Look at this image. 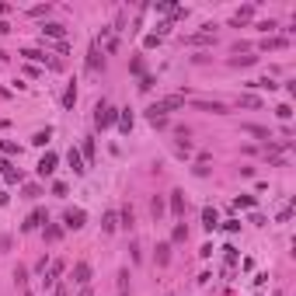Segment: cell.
I'll return each mask as SVG.
<instances>
[{"label":"cell","instance_id":"cell-1","mask_svg":"<svg viewBox=\"0 0 296 296\" xmlns=\"http://www.w3.org/2000/svg\"><path fill=\"white\" fill-rule=\"evenodd\" d=\"M185 105V94H167V98H161V101H154L150 108H146V119H164V112H171V108H181Z\"/></svg>","mask_w":296,"mask_h":296},{"label":"cell","instance_id":"cell-2","mask_svg":"<svg viewBox=\"0 0 296 296\" xmlns=\"http://www.w3.org/2000/svg\"><path fill=\"white\" fill-rule=\"evenodd\" d=\"M115 119H119V112L108 101H98V108H94V126L98 129H108V126H115Z\"/></svg>","mask_w":296,"mask_h":296},{"label":"cell","instance_id":"cell-3","mask_svg":"<svg viewBox=\"0 0 296 296\" xmlns=\"http://www.w3.org/2000/svg\"><path fill=\"white\" fill-rule=\"evenodd\" d=\"M42 223H49V213H46V209H31V213H28V219L21 223V230H25V234H31V230H39Z\"/></svg>","mask_w":296,"mask_h":296},{"label":"cell","instance_id":"cell-4","mask_svg":"<svg viewBox=\"0 0 296 296\" xmlns=\"http://www.w3.org/2000/svg\"><path fill=\"white\" fill-rule=\"evenodd\" d=\"M84 219H87L84 209H66V213H63V227H66V230H81Z\"/></svg>","mask_w":296,"mask_h":296},{"label":"cell","instance_id":"cell-5","mask_svg":"<svg viewBox=\"0 0 296 296\" xmlns=\"http://www.w3.org/2000/svg\"><path fill=\"white\" fill-rule=\"evenodd\" d=\"M70 282H77V286H87V282H91V265H87V262H77V265H73V275H70Z\"/></svg>","mask_w":296,"mask_h":296},{"label":"cell","instance_id":"cell-6","mask_svg":"<svg viewBox=\"0 0 296 296\" xmlns=\"http://www.w3.org/2000/svg\"><path fill=\"white\" fill-rule=\"evenodd\" d=\"M199 112H213V115H227V105L223 101H195Z\"/></svg>","mask_w":296,"mask_h":296},{"label":"cell","instance_id":"cell-7","mask_svg":"<svg viewBox=\"0 0 296 296\" xmlns=\"http://www.w3.org/2000/svg\"><path fill=\"white\" fill-rule=\"evenodd\" d=\"M101 66H105V56H101V49H98V46H91V53H87V70H91V73H98Z\"/></svg>","mask_w":296,"mask_h":296},{"label":"cell","instance_id":"cell-8","mask_svg":"<svg viewBox=\"0 0 296 296\" xmlns=\"http://www.w3.org/2000/svg\"><path fill=\"white\" fill-rule=\"evenodd\" d=\"M202 227H206V230H216V227H219V213H216L213 206L202 209Z\"/></svg>","mask_w":296,"mask_h":296},{"label":"cell","instance_id":"cell-9","mask_svg":"<svg viewBox=\"0 0 296 296\" xmlns=\"http://www.w3.org/2000/svg\"><path fill=\"white\" fill-rule=\"evenodd\" d=\"M66 161H70V167H73V174H84L87 167H84V157H81V150H73L70 146V154H66Z\"/></svg>","mask_w":296,"mask_h":296},{"label":"cell","instance_id":"cell-10","mask_svg":"<svg viewBox=\"0 0 296 296\" xmlns=\"http://www.w3.org/2000/svg\"><path fill=\"white\" fill-rule=\"evenodd\" d=\"M35 171H39L42 178H49V174L56 171V154H46V157L39 161V167H35Z\"/></svg>","mask_w":296,"mask_h":296},{"label":"cell","instance_id":"cell-11","mask_svg":"<svg viewBox=\"0 0 296 296\" xmlns=\"http://www.w3.org/2000/svg\"><path fill=\"white\" fill-rule=\"evenodd\" d=\"M171 213H174L178 219L185 216V192H178V188L171 192Z\"/></svg>","mask_w":296,"mask_h":296},{"label":"cell","instance_id":"cell-12","mask_svg":"<svg viewBox=\"0 0 296 296\" xmlns=\"http://www.w3.org/2000/svg\"><path fill=\"white\" fill-rule=\"evenodd\" d=\"M66 272V262H53L49 265V275H46V286H56V279Z\"/></svg>","mask_w":296,"mask_h":296},{"label":"cell","instance_id":"cell-13","mask_svg":"<svg viewBox=\"0 0 296 296\" xmlns=\"http://www.w3.org/2000/svg\"><path fill=\"white\" fill-rule=\"evenodd\" d=\"M42 35H49V39H63L66 28H63V25H56V21H46V25H42Z\"/></svg>","mask_w":296,"mask_h":296},{"label":"cell","instance_id":"cell-14","mask_svg":"<svg viewBox=\"0 0 296 296\" xmlns=\"http://www.w3.org/2000/svg\"><path fill=\"white\" fill-rule=\"evenodd\" d=\"M115 227H119V213H105V219H101V230H105V234H112Z\"/></svg>","mask_w":296,"mask_h":296},{"label":"cell","instance_id":"cell-15","mask_svg":"<svg viewBox=\"0 0 296 296\" xmlns=\"http://www.w3.org/2000/svg\"><path fill=\"white\" fill-rule=\"evenodd\" d=\"M167 262H171V244H157V265L164 269Z\"/></svg>","mask_w":296,"mask_h":296},{"label":"cell","instance_id":"cell-16","mask_svg":"<svg viewBox=\"0 0 296 296\" xmlns=\"http://www.w3.org/2000/svg\"><path fill=\"white\" fill-rule=\"evenodd\" d=\"M247 87H258V91H275V87H279V84H275V81H272V77H262V81H251V84H247Z\"/></svg>","mask_w":296,"mask_h":296},{"label":"cell","instance_id":"cell-17","mask_svg":"<svg viewBox=\"0 0 296 296\" xmlns=\"http://www.w3.org/2000/svg\"><path fill=\"white\" fill-rule=\"evenodd\" d=\"M115 122H119V129H122V133H129V129H133V112H129V108H126V112H119V119H115Z\"/></svg>","mask_w":296,"mask_h":296},{"label":"cell","instance_id":"cell-18","mask_svg":"<svg viewBox=\"0 0 296 296\" xmlns=\"http://www.w3.org/2000/svg\"><path fill=\"white\" fill-rule=\"evenodd\" d=\"M73 101H77V84H70L63 91V108H73Z\"/></svg>","mask_w":296,"mask_h":296},{"label":"cell","instance_id":"cell-19","mask_svg":"<svg viewBox=\"0 0 296 296\" xmlns=\"http://www.w3.org/2000/svg\"><path fill=\"white\" fill-rule=\"evenodd\" d=\"M49 136H53V129L46 126V129H39V133L31 136V143H35V146H46V143H49Z\"/></svg>","mask_w":296,"mask_h":296},{"label":"cell","instance_id":"cell-20","mask_svg":"<svg viewBox=\"0 0 296 296\" xmlns=\"http://www.w3.org/2000/svg\"><path fill=\"white\" fill-rule=\"evenodd\" d=\"M0 150H4L7 157H18V154H21V146H18V143H11V139H0Z\"/></svg>","mask_w":296,"mask_h":296},{"label":"cell","instance_id":"cell-21","mask_svg":"<svg viewBox=\"0 0 296 296\" xmlns=\"http://www.w3.org/2000/svg\"><path fill=\"white\" fill-rule=\"evenodd\" d=\"M59 237H63V227H56V223H49V227H46V241H49V244H56Z\"/></svg>","mask_w":296,"mask_h":296},{"label":"cell","instance_id":"cell-22","mask_svg":"<svg viewBox=\"0 0 296 296\" xmlns=\"http://www.w3.org/2000/svg\"><path fill=\"white\" fill-rule=\"evenodd\" d=\"M21 56L31 63H46V53H39V49H21Z\"/></svg>","mask_w":296,"mask_h":296},{"label":"cell","instance_id":"cell-23","mask_svg":"<svg viewBox=\"0 0 296 296\" xmlns=\"http://www.w3.org/2000/svg\"><path fill=\"white\" fill-rule=\"evenodd\" d=\"M171 241H174V244L188 241V227H185V223H178V227H174V234H171Z\"/></svg>","mask_w":296,"mask_h":296},{"label":"cell","instance_id":"cell-24","mask_svg":"<svg viewBox=\"0 0 296 296\" xmlns=\"http://www.w3.org/2000/svg\"><path fill=\"white\" fill-rule=\"evenodd\" d=\"M251 14H254V7L247 4V7H241L237 11V18H234V25H244V21H251Z\"/></svg>","mask_w":296,"mask_h":296},{"label":"cell","instance_id":"cell-25","mask_svg":"<svg viewBox=\"0 0 296 296\" xmlns=\"http://www.w3.org/2000/svg\"><path fill=\"white\" fill-rule=\"evenodd\" d=\"M81 157L94 161V139H91V136H87V139H84V146H81Z\"/></svg>","mask_w":296,"mask_h":296},{"label":"cell","instance_id":"cell-26","mask_svg":"<svg viewBox=\"0 0 296 296\" xmlns=\"http://www.w3.org/2000/svg\"><path fill=\"white\" fill-rule=\"evenodd\" d=\"M262 49H286V39H265Z\"/></svg>","mask_w":296,"mask_h":296},{"label":"cell","instance_id":"cell-27","mask_svg":"<svg viewBox=\"0 0 296 296\" xmlns=\"http://www.w3.org/2000/svg\"><path fill=\"white\" fill-rule=\"evenodd\" d=\"M4 178H7V185H18V181H21V171H18V167H7Z\"/></svg>","mask_w":296,"mask_h":296},{"label":"cell","instance_id":"cell-28","mask_svg":"<svg viewBox=\"0 0 296 296\" xmlns=\"http://www.w3.org/2000/svg\"><path fill=\"white\" fill-rule=\"evenodd\" d=\"M14 282H18V286H25V282H28V269H25V265H18V269H14Z\"/></svg>","mask_w":296,"mask_h":296},{"label":"cell","instance_id":"cell-29","mask_svg":"<svg viewBox=\"0 0 296 296\" xmlns=\"http://www.w3.org/2000/svg\"><path fill=\"white\" fill-rule=\"evenodd\" d=\"M115 282H119V293H126V286H129V269H122V272H119V279H115Z\"/></svg>","mask_w":296,"mask_h":296},{"label":"cell","instance_id":"cell-30","mask_svg":"<svg viewBox=\"0 0 296 296\" xmlns=\"http://www.w3.org/2000/svg\"><path fill=\"white\" fill-rule=\"evenodd\" d=\"M241 105H244V108H258V105H262V101H258L254 94H244V98H241Z\"/></svg>","mask_w":296,"mask_h":296},{"label":"cell","instance_id":"cell-31","mask_svg":"<svg viewBox=\"0 0 296 296\" xmlns=\"http://www.w3.org/2000/svg\"><path fill=\"white\" fill-rule=\"evenodd\" d=\"M234 206H237V209H251V206H254V199H251V195H241Z\"/></svg>","mask_w":296,"mask_h":296},{"label":"cell","instance_id":"cell-32","mask_svg":"<svg viewBox=\"0 0 296 296\" xmlns=\"http://www.w3.org/2000/svg\"><path fill=\"white\" fill-rule=\"evenodd\" d=\"M188 42H192V46H206V42H213V35H192Z\"/></svg>","mask_w":296,"mask_h":296},{"label":"cell","instance_id":"cell-33","mask_svg":"<svg viewBox=\"0 0 296 296\" xmlns=\"http://www.w3.org/2000/svg\"><path fill=\"white\" fill-rule=\"evenodd\" d=\"M275 115H279V119H293V108H289V105H279Z\"/></svg>","mask_w":296,"mask_h":296},{"label":"cell","instance_id":"cell-34","mask_svg":"<svg viewBox=\"0 0 296 296\" xmlns=\"http://www.w3.org/2000/svg\"><path fill=\"white\" fill-rule=\"evenodd\" d=\"M219 227L230 230V234H237V230H241V219H227V223H219Z\"/></svg>","mask_w":296,"mask_h":296},{"label":"cell","instance_id":"cell-35","mask_svg":"<svg viewBox=\"0 0 296 296\" xmlns=\"http://www.w3.org/2000/svg\"><path fill=\"white\" fill-rule=\"evenodd\" d=\"M154 84H157V81H154V77H146V73H143V81H139V91H150Z\"/></svg>","mask_w":296,"mask_h":296},{"label":"cell","instance_id":"cell-36","mask_svg":"<svg viewBox=\"0 0 296 296\" xmlns=\"http://www.w3.org/2000/svg\"><path fill=\"white\" fill-rule=\"evenodd\" d=\"M244 133H251V136H269L262 126H244Z\"/></svg>","mask_w":296,"mask_h":296},{"label":"cell","instance_id":"cell-37","mask_svg":"<svg viewBox=\"0 0 296 296\" xmlns=\"http://www.w3.org/2000/svg\"><path fill=\"white\" fill-rule=\"evenodd\" d=\"M157 42H161V35H146V39H143V46H146V49H154Z\"/></svg>","mask_w":296,"mask_h":296},{"label":"cell","instance_id":"cell-38","mask_svg":"<svg viewBox=\"0 0 296 296\" xmlns=\"http://www.w3.org/2000/svg\"><path fill=\"white\" fill-rule=\"evenodd\" d=\"M258 56H241V59H234V66H251Z\"/></svg>","mask_w":296,"mask_h":296},{"label":"cell","instance_id":"cell-39","mask_svg":"<svg viewBox=\"0 0 296 296\" xmlns=\"http://www.w3.org/2000/svg\"><path fill=\"white\" fill-rule=\"evenodd\" d=\"M150 209H154V216H157V219L164 216V202H161V199H154V206H150Z\"/></svg>","mask_w":296,"mask_h":296},{"label":"cell","instance_id":"cell-40","mask_svg":"<svg viewBox=\"0 0 296 296\" xmlns=\"http://www.w3.org/2000/svg\"><path fill=\"white\" fill-rule=\"evenodd\" d=\"M223 251H227V265H237V251L234 247H223Z\"/></svg>","mask_w":296,"mask_h":296},{"label":"cell","instance_id":"cell-41","mask_svg":"<svg viewBox=\"0 0 296 296\" xmlns=\"http://www.w3.org/2000/svg\"><path fill=\"white\" fill-rule=\"evenodd\" d=\"M7 31H11V25H7L4 18H0V35H7Z\"/></svg>","mask_w":296,"mask_h":296},{"label":"cell","instance_id":"cell-42","mask_svg":"<svg viewBox=\"0 0 296 296\" xmlns=\"http://www.w3.org/2000/svg\"><path fill=\"white\" fill-rule=\"evenodd\" d=\"M53 296H66V286H56V289H53Z\"/></svg>","mask_w":296,"mask_h":296},{"label":"cell","instance_id":"cell-43","mask_svg":"<svg viewBox=\"0 0 296 296\" xmlns=\"http://www.w3.org/2000/svg\"><path fill=\"white\" fill-rule=\"evenodd\" d=\"M81 296H94V293H91V286H81Z\"/></svg>","mask_w":296,"mask_h":296},{"label":"cell","instance_id":"cell-44","mask_svg":"<svg viewBox=\"0 0 296 296\" xmlns=\"http://www.w3.org/2000/svg\"><path fill=\"white\" fill-rule=\"evenodd\" d=\"M7 167H11V164H7V161H0V174H4V171H7Z\"/></svg>","mask_w":296,"mask_h":296},{"label":"cell","instance_id":"cell-45","mask_svg":"<svg viewBox=\"0 0 296 296\" xmlns=\"http://www.w3.org/2000/svg\"><path fill=\"white\" fill-rule=\"evenodd\" d=\"M7 11H11V7H7V4H0V18H4V14H7Z\"/></svg>","mask_w":296,"mask_h":296},{"label":"cell","instance_id":"cell-46","mask_svg":"<svg viewBox=\"0 0 296 296\" xmlns=\"http://www.w3.org/2000/svg\"><path fill=\"white\" fill-rule=\"evenodd\" d=\"M4 202H7V195H4V192H0V206H4Z\"/></svg>","mask_w":296,"mask_h":296},{"label":"cell","instance_id":"cell-47","mask_svg":"<svg viewBox=\"0 0 296 296\" xmlns=\"http://www.w3.org/2000/svg\"><path fill=\"white\" fill-rule=\"evenodd\" d=\"M119 296H126V293H119Z\"/></svg>","mask_w":296,"mask_h":296}]
</instances>
